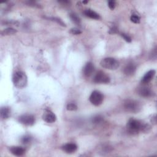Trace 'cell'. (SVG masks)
<instances>
[{
	"mask_svg": "<svg viewBox=\"0 0 157 157\" xmlns=\"http://www.w3.org/2000/svg\"><path fill=\"white\" fill-rule=\"evenodd\" d=\"M81 31L76 28H71L70 30V33L74 35H80L81 34Z\"/></svg>",
	"mask_w": 157,
	"mask_h": 157,
	"instance_id": "cell-22",
	"label": "cell"
},
{
	"mask_svg": "<svg viewBox=\"0 0 157 157\" xmlns=\"http://www.w3.org/2000/svg\"><path fill=\"white\" fill-rule=\"evenodd\" d=\"M110 34H115V33H118V29L117 27H112V28H111L109 32Z\"/></svg>",
	"mask_w": 157,
	"mask_h": 157,
	"instance_id": "cell-27",
	"label": "cell"
},
{
	"mask_svg": "<svg viewBox=\"0 0 157 157\" xmlns=\"http://www.w3.org/2000/svg\"><path fill=\"white\" fill-rule=\"evenodd\" d=\"M66 108H67V110H68V111H75L77 109V106L74 103H69L66 106Z\"/></svg>",
	"mask_w": 157,
	"mask_h": 157,
	"instance_id": "cell-19",
	"label": "cell"
},
{
	"mask_svg": "<svg viewBox=\"0 0 157 157\" xmlns=\"http://www.w3.org/2000/svg\"><path fill=\"white\" fill-rule=\"evenodd\" d=\"M94 66L92 63L89 62L86 64L84 68V74L86 77L91 76L94 72Z\"/></svg>",
	"mask_w": 157,
	"mask_h": 157,
	"instance_id": "cell-12",
	"label": "cell"
},
{
	"mask_svg": "<svg viewBox=\"0 0 157 157\" xmlns=\"http://www.w3.org/2000/svg\"><path fill=\"white\" fill-rule=\"evenodd\" d=\"M110 77L105 72L98 71L93 77V81L97 84H108L110 82Z\"/></svg>",
	"mask_w": 157,
	"mask_h": 157,
	"instance_id": "cell-5",
	"label": "cell"
},
{
	"mask_svg": "<svg viewBox=\"0 0 157 157\" xmlns=\"http://www.w3.org/2000/svg\"><path fill=\"white\" fill-rule=\"evenodd\" d=\"M125 109L129 112L138 113L141 110V106L139 103L135 100L128 99L124 102Z\"/></svg>",
	"mask_w": 157,
	"mask_h": 157,
	"instance_id": "cell-4",
	"label": "cell"
},
{
	"mask_svg": "<svg viewBox=\"0 0 157 157\" xmlns=\"http://www.w3.org/2000/svg\"><path fill=\"white\" fill-rule=\"evenodd\" d=\"M108 6L111 10H114L115 7V1H109L108 2Z\"/></svg>",
	"mask_w": 157,
	"mask_h": 157,
	"instance_id": "cell-26",
	"label": "cell"
},
{
	"mask_svg": "<svg viewBox=\"0 0 157 157\" xmlns=\"http://www.w3.org/2000/svg\"><path fill=\"white\" fill-rule=\"evenodd\" d=\"M70 18L71 20V21L74 23L76 25H81V19L80 18L78 17V15L74 13H72L70 14Z\"/></svg>",
	"mask_w": 157,
	"mask_h": 157,
	"instance_id": "cell-17",
	"label": "cell"
},
{
	"mask_svg": "<svg viewBox=\"0 0 157 157\" xmlns=\"http://www.w3.org/2000/svg\"><path fill=\"white\" fill-rule=\"evenodd\" d=\"M42 118L43 120L48 123H53L57 120L56 115L54 114V113H53L50 110L45 111L42 116Z\"/></svg>",
	"mask_w": 157,
	"mask_h": 157,
	"instance_id": "cell-8",
	"label": "cell"
},
{
	"mask_svg": "<svg viewBox=\"0 0 157 157\" xmlns=\"http://www.w3.org/2000/svg\"><path fill=\"white\" fill-rule=\"evenodd\" d=\"M136 69V65L132 63H131L128 64L125 66L124 69V72L127 75H132L135 72Z\"/></svg>",
	"mask_w": 157,
	"mask_h": 157,
	"instance_id": "cell-13",
	"label": "cell"
},
{
	"mask_svg": "<svg viewBox=\"0 0 157 157\" xmlns=\"http://www.w3.org/2000/svg\"><path fill=\"white\" fill-rule=\"evenodd\" d=\"M138 93L139 94L143 97H150L152 95V90L146 87H141L139 90H138Z\"/></svg>",
	"mask_w": 157,
	"mask_h": 157,
	"instance_id": "cell-14",
	"label": "cell"
},
{
	"mask_svg": "<svg viewBox=\"0 0 157 157\" xmlns=\"http://www.w3.org/2000/svg\"><path fill=\"white\" fill-rule=\"evenodd\" d=\"M90 102L94 106H98L102 103L104 100V96L98 91H94L92 93L89 98Z\"/></svg>",
	"mask_w": 157,
	"mask_h": 157,
	"instance_id": "cell-6",
	"label": "cell"
},
{
	"mask_svg": "<svg viewBox=\"0 0 157 157\" xmlns=\"http://www.w3.org/2000/svg\"><path fill=\"white\" fill-rule=\"evenodd\" d=\"M100 65L102 68L109 70H115L119 67L120 63L117 60L114 58L108 57L102 59L101 61Z\"/></svg>",
	"mask_w": 157,
	"mask_h": 157,
	"instance_id": "cell-3",
	"label": "cell"
},
{
	"mask_svg": "<svg viewBox=\"0 0 157 157\" xmlns=\"http://www.w3.org/2000/svg\"><path fill=\"white\" fill-rule=\"evenodd\" d=\"M148 125H144L140 121L132 119H130L127 124V128L128 132L132 134H136L140 131L147 130Z\"/></svg>",
	"mask_w": 157,
	"mask_h": 157,
	"instance_id": "cell-1",
	"label": "cell"
},
{
	"mask_svg": "<svg viewBox=\"0 0 157 157\" xmlns=\"http://www.w3.org/2000/svg\"><path fill=\"white\" fill-rule=\"evenodd\" d=\"M12 81L15 87L18 89H23L27 84L28 78L25 72L18 71L14 74Z\"/></svg>",
	"mask_w": 157,
	"mask_h": 157,
	"instance_id": "cell-2",
	"label": "cell"
},
{
	"mask_svg": "<svg viewBox=\"0 0 157 157\" xmlns=\"http://www.w3.org/2000/svg\"><path fill=\"white\" fill-rule=\"evenodd\" d=\"M130 20L131 21H132V22L135 23H139L140 22V17L138 15H132V17H131L130 18Z\"/></svg>",
	"mask_w": 157,
	"mask_h": 157,
	"instance_id": "cell-20",
	"label": "cell"
},
{
	"mask_svg": "<svg viewBox=\"0 0 157 157\" xmlns=\"http://www.w3.org/2000/svg\"><path fill=\"white\" fill-rule=\"evenodd\" d=\"M50 19H52V20L53 21H55L56 22H57L59 25H61L62 26H63V27H66V25L65 24V23L60 18H56V17H52V18H50Z\"/></svg>",
	"mask_w": 157,
	"mask_h": 157,
	"instance_id": "cell-24",
	"label": "cell"
},
{
	"mask_svg": "<svg viewBox=\"0 0 157 157\" xmlns=\"http://www.w3.org/2000/svg\"><path fill=\"white\" fill-rule=\"evenodd\" d=\"M18 120L20 123L26 126H32V125H33L35 123V117L32 115H29V114H25V115H21L19 117Z\"/></svg>",
	"mask_w": 157,
	"mask_h": 157,
	"instance_id": "cell-7",
	"label": "cell"
},
{
	"mask_svg": "<svg viewBox=\"0 0 157 157\" xmlns=\"http://www.w3.org/2000/svg\"><path fill=\"white\" fill-rule=\"evenodd\" d=\"M88 3V2H83V3L84 4H86V3Z\"/></svg>",
	"mask_w": 157,
	"mask_h": 157,
	"instance_id": "cell-28",
	"label": "cell"
},
{
	"mask_svg": "<svg viewBox=\"0 0 157 157\" xmlns=\"http://www.w3.org/2000/svg\"><path fill=\"white\" fill-rule=\"evenodd\" d=\"M103 117H101V115H96L93 117V122L94 123H99L102 121Z\"/></svg>",
	"mask_w": 157,
	"mask_h": 157,
	"instance_id": "cell-21",
	"label": "cell"
},
{
	"mask_svg": "<svg viewBox=\"0 0 157 157\" xmlns=\"http://www.w3.org/2000/svg\"><path fill=\"white\" fill-rule=\"evenodd\" d=\"M121 36L128 42H132V38H131L128 35L125 34V33H121Z\"/></svg>",
	"mask_w": 157,
	"mask_h": 157,
	"instance_id": "cell-25",
	"label": "cell"
},
{
	"mask_svg": "<svg viewBox=\"0 0 157 157\" xmlns=\"http://www.w3.org/2000/svg\"><path fill=\"white\" fill-rule=\"evenodd\" d=\"M11 114V111L9 108L3 107L1 109V117L2 119L5 120L9 117Z\"/></svg>",
	"mask_w": 157,
	"mask_h": 157,
	"instance_id": "cell-16",
	"label": "cell"
},
{
	"mask_svg": "<svg viewBox=\"0 0 157 157\" xmlns=\"http://www.w3.org/2000/svg\"><path fill=\"white\" fill-rule=\"evenodd\" d=\"M155 75V71L153 70V69L150 70L142 77V81H141L142 83L143 84H147L149 83L153 79V78Z\"/></svg>",
	"mask_w": 157,
	"mask_h": 157,
	"instance_id": "cell-10",
	"label": "cell"
},
{
	"mask_svg": "<svg viewBox=\"0 0 157 157\" xmlns=\"http://www.w3.org/2000/svg\"><path fill=\"white\" fill-rule=\"evenodd\" d=\"M17 33V30L12 28H8L2 32V36H9L13 35Z\"/></svg>",
	"mask_w": 157,
	"mask_h": 157,
	"instance_id": "cell-18",
	"label": "cell"
},
{
	"mask_svg": "<svg viewBox=\"0 0 157 157\" xmlns=\"http://www.w3.org/2000/svg\"><path fill=\"white\" fill-rule=\"evenodd\" d=\"M62 149L67 153H72L77 150V145L74 143H68L62 146Z\"/></svg>",
	"mask_w": 157,
	"mask_h": 157,
	"instance_id": "cell-11",
	"label": "cell"
},
{
	"mask_svg": "<svg viewBox=\"0 0 157 157\" xmlns=\"http://www.w3.org/2000/svg\"><path fill=\"white\" fill-rule=\"evenodd\" d=\"M84 13L86 17H89L90 18L95 19V20H98L100 18L99 15L98 13H96V12L92 11V9H86L84 12Z\"/></svg>",
	"mask_w": 157,
	"mask_h": 157,
	"instance_id": "cell-15",
	"label": "cell"
},
{
	"mask_svg": "<svg viewBox=\"0 0 157 157\" xmlns=\"http://www.w3.org/2000/svg\"><path fill=\"white\" fill-rule=\"evenodd\" d=\"M9 150L12 154L17 156H23L25 153V149L22 147L13 146V147H11L9 149Z\"/></svg>",
	"mask_w": 157,
	"mask_h": 157,
	"instance_id": "cell-9",
	"label": "cell"
},
{
	"mask_svg": "<svg viewBox=\"0 0 157 157\" xmlns=\"http://www.w3.org/2000/svg\"><path fill=\"white\" fill-rule=\"evenodd\" d=\"M30 141H31V137H30L28 136H25L23 137L22 139V142L24 144H28Z\"/></svg>",
	"mask_w": 157,
	"mask_h": 157,
	"instance_id": "cell-23",
	"label": "cell"
}]
</instances>
